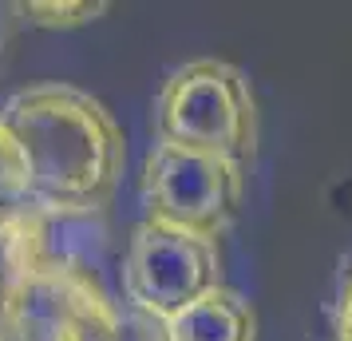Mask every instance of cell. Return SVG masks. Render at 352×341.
I'll list each match as a JSON object with an SVG mask.
<instances>
[{"instance_id": "cell-1", "label": "cell", "mask_w": 352, "mask_h": 341, "mask_svg": "<svg viewBox=\"0 0 352 341\" xmlns=\"http://www.w3.org/2000/svg\"><path fill=\"white\" fill-rule=\"evenodd\" d=\"M32 175V203L44 211L103 214L127 167V139L107 103L72 83H36L4 99Z\"/></svg>"}, {"instance_id": "cell-2", "label": "cell", "mask_w": 352, "mask_h": 341, "mask_svg": "<svg viewBox=\"0 0 352 341\" xmlns=\"http://www.w3.org/2000/svg\"><path fill=\"white\" fill-rule=\"evenodd\" d=\"M159 143L250 163L257 151V99L230 60H190L170 72L155 99Z\"/></svg>"}, {"instance_id": "cell-3", "label": "cell", "mask_w": 352, "mask_h": 341, "mask_svg": "<svg viewBox=\"0 0 352 341\" xmlns=\"http://www.w3.org/2000/svg\"><path fill=\"white\" fill-rule=\"evenodd\" d=\"M143 223L218 242L245 198V163L155 143L143 159Z\"/></svg>"}, {"instance_id": "cell-4", "label": "cell", "mask_w": 352, "mask_h": 341, "mask_svg": "<svg viewBox=\"0 0 352 341\" xmlns=\"http://www.w3.org/2000/svg\"><path fill=\"white\" fill-rule=\"evenodd\" d=\"M119 278H123L131 309L155 318L159 325L178 318L210 290L226 286L218 242L159 227V223H139L131 230Z\"/></svg>"}, {"instance_id": "cell-5", "label": "cell", "mask_w": 352, "mask_h": 341, "mask_svg": "<svg viewBox=\"0 0 352 341\" xmlns=\"http://www.w3.org/2000/svg\"><path fill=\"white\" fill-rule=\"evenodd\" d=\"M123 309L96 270L44 262L0 313L4 341H115Z\"/></svg>"}, {"instance_id": "cell-6", "label": "cell", "mask_w": 352, "mask_h": 341, "mask_svg": "<svg viewBox=\"0 0 352 341\" xmlns=\"http://www.w3.org/2000/svg\"><path fill=\"white\" fill-rule=\"evenodd\" d=\"M166 341H257L254 302L234 286H218L166 322Z\"/></svg>"}, {"instance_id": "cell-7", "label": "cell", "mask_w": 352, "mask_h": 341, "mask_svg": "<svg viewBox=\"0 0 352 341\" xmlns=\"http://www.w3.org/2000/svg\"><path fill=\"white\" fill-rule=\"evenodd\" d=\"M48 262L44 250V207L20 203L0 211V313L16 298L28 278Z\"/></svg>"}, {"instance_id": "cell-8", "label": "cell", "mask_w": 352, "mask_h": 341, "mask_svg": "<svg viewBox=\"0 0 352 341\" xmlns=\"http://www.w3.org/2000/svg\"><path fill=\"white\" fill-rule=\"evenodd\" d=\"M32 203V175H28V159L20 151L12 127L0 115V211Z\"/></svg>"}, {"instance_id": "cell-9", "label": "cell", "mask_w": 352, "mask_h": 341, "mask_svg": "<svg viewBox=\"0 0 352 341\" xmlns=\"http://www.w3.org/2000/svg\"><path fill=\"white\" fill-rule=\"evenodd\" d=\"M111 4H103V0H28V4H16V12H24L28 24L36 28H80V24H91L107 12Z\"/></svg>"}, {"instance_id": "cell-10", "label": "cell", "mask_w": 352, "mask_h": 341, "mask_svg": "<svg viewBox=\"0 0 352 341\" xmlns=\"http://www.w3.org/2000/svg\"><path fill=\"white\" fill-rule=\"evenodd\" d=\"M115 341H166V325H159L155 318H146L139 309H127Z\"/></svg>"}, {"instance_id": "cell-11", "label": "cell", "mask_w": 352, "mask_h": 341, "mask_svg": "<svg viewBox=\"0 0 352 341\" xmlns=\"http://www.w3.org/2000/svg\"><path fill=\"white\" fill-rule=\"evenodd\" d=\"M333 341H352V266L340 278V290L333 302Z\"/></svg>"}, {"instance_id": "cell-12", "label": "cell", "mask_w": 352, "mask_h": 341, "mask_svg": "<svg viewBox=\"0 0 352 341\" xmlns=\"http://www.w3.org/2000/svg\"><path fill=\"white\" fill-rule=\"evenodd\" d=\"M4 44H8V4H0V56H4Z\"/></svg>"}]
</instances>
